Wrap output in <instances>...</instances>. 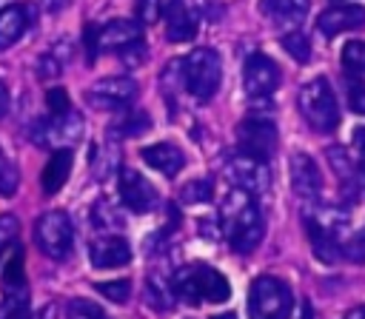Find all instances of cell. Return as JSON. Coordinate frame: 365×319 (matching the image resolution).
<instances>
[{
    "label": "cell",
    "mask_w": 365,
    "mask_h": 319,
    "mask_svg": "<svg viewBox=\"0 0 365 319\" xmlns=\"http://www.w3.org/2000/svg\"><path fill=\"white\" fill-rule=\"evenodd\" d=\"M222 231L228 236V245L237 251V253H251L257 251V245L262 242V234H265V219L254 202L251 194L234 188L228 197H225V205H222Z\"/></svg>",
    "instance_id": "6da1fadb"
},
{
    "label": "cell",
    "mask_w": 365,
    "mask_h": 319,
    "mask_svg": "<svg viewBox=\"0 0 365 319\" xmlns=\"http://www.w3.org/2000/svg\"><path fill=\"white\" fill-rule=\"evenodd\" d=\"M171 288H174V296H180L182 302L188 305H200V302H225L231 296V285L228 279L211 268V265H185L174 273L171 279Z\"/></svg>",
    "instance_id": "7a4b0ae2"
},
{
    "label": "cell",
    "mask_w": 365,
    "mask_h": 319,
    "mask_svg": "<svg viewBox=\"0 0 365 319\" xmlns=\"http://www.w3.org/2000/svg\"><path fill=\"white\" fill-rule=\"evenodd\" d=\"M297 105H299L302 120L319 134H328L339 125V105H336V97L325 77L308 80L297 94Z\"/></svg>",
    "instance_id": "3957f363"
},
{
    "label": "cell",
    "mask_w": 365,
    "mask_h": 319,
    "mask_svg": "<svg viewBox=\"0 0 365 319\" xmlns=\"http://www.w3.org/2000/svg\"><path fill=\"white\" fill-rule=\"evenodd\" d=\"M294 308L291 288L277 276H257L248 288V316L251 319H288Z\"/></svg>",
    "instance_id": "277c9868"
},
{
    "label": "cell",
    "mask_w": 365,
    "mask_h": 319,
    "mask_svg": "<svg viewBox=\"0 0 365 319\" xmlns=\"http://www.w3.org/2000/svg\"><path fill=\"white\" fill-rule=\"evenodd\" d=\"M220 80H222V63L214 48H194L182 60V83L194 100L200 103L211 100L214 91L220 88Z\"/></svg>",
    "instance_id": "5b68a950"
},
{
    "label": "cell",
    "mask_w": 365,
    "mask_h": 319,
    "mask_svg": "<svg viewBox=\"0 0 365 319\" xmlns=\"http://www.w3.org/2000/svg\"><path fill=\"white\" fill-rule=\"evenodd\" d=\"M237 142L240 154L268 162V157L277 148V122L268 111H254L237 125Z\"/></svg>",
    "instance_id": "8992f818"
},
{
    "label": "cell",
    "mask_w": 365,
    "mask_h": 319,
    "mask_svg": "<svg viewBox=\"0 0 365 319\" xmlns=\"http://www.w3.org/2000/svg\"><path fill=\"white\" fill-rule=\"evenodd\" d=\"M34 242L48 259H66L74 245V225L63 211H46L34 222Z\"/></svg>",
    "instance_id": "52a82bcc"
},
{
    "label": "cell",
    "mask_w": 365,
    "mask_h": 319,
    "mask_svg": "<svg viewBox=\"0 0 365 319\" xmlns=\"http://www.w3.org/2000/svg\"><path fill=\"white\" fill-rule=\"evenodd\" d=\"M137 91H140V85H137V80H131V77H103V80H97V83L88 88L86 100H88L94 108L120 111V108H125L128 103L137 100Z\"/></svg>",
    "instance_id": "ba28073f"
},
{
    "label": "cell",
    "mask_w": 365,
    "mask_h": 319,
    "mask_svg": "<svg viewBox=\"0 0 365 319\" xmlns=\"http://www.w3.org/2000/svg\"><path fill=\"white\" fill-rule=\"evenodd\" d=\"M29 134H31V142H34V145H48V148L68 145V142L80 140V134H83V120H80L74 111L60 114V117H46V120H37Z\"/></svg>",
    "instance_id": "9c48e42d"
},
{
    "label": "cell",
    "mask_w": 365,
    "mask_h": 319,
    "mask_svg": "<svg viewBox=\"0 0 365 319\" xmlns=\"http://www.w3.org/2000/svg\"><path fill=\"white\" fill-rule=\"evenodd\" d=\"M242 85L251 100H265L279 85V66L265 54H251L242 66Z\"/></svg>",
    "instance_id": "30bf717a"
},
{
    "label": "cell",
    "mask_w": 365,
    "mask_h": 319,
    "mask_svg": "<svg viewBox=\"0 0 365 319\" xmlns=\"http://www.w3.org/2000/svg\"><path fill=\"white\" fill-rule=\"evenodd\" d=\"M117 188H120L123 205H125L128 211H134V214H148V211H154V208L160 205L157 188H154L143 174H137L134 168H123V171H120Z\"/></svg>",
    "instance_id": "8fae6325"
},
{
    "label": "cell",
    "mask_w": 365,
    "mask_h": 319,
    "mask_svg": "<svg viewBox=\"0 0 365 319\" xmlns=\"http://www.w3.org/2000/svg\"><path fill=\"white\" fill-rule=\"evenodd\" d=\"M228 177L234 179V185L251 197L257 194H265L268 185H271V171H268V162L262 160H254V157H245V154H237L231 162H228Z\"/></svg>",
    "instance_id": "7c38bea8"
},
{
    "label": "cell",
    "mask_w": 365,
    "mask_h": 319,
    "mask_svg": "<svg viewBox=\"0 0 365 319\" xmlns=\"http://www.w3.org/2000/svg\"><path fill=\"white\" fill-rule=\"evenodd\" d=\"M200 28V6L197 0H168L165 6V34L174 43H185Z\"/></svg>",
    "instance_id": "4fadbf2b"
},
{
    "label": "cell",
    "mask_w": 365,
    "mask_h": 319,
    "mask_svg": "<svg viewBox=\"0 0 365 319\" xmlns=\"http://www.w3.org/2000/svg\"><path fill=\"white\" fill-rule=\"evenodd\" d=\"M365 26V6H356V3H339V6H331L328 11L319 14L317 20V28L325 34V37H336L342 31H354V28H362Z\"/></svg>",
    "instance_id": "5bb4252c"
},
{
    "label": "cell",
    "mask_w": 365,
    "mask_h": 319,
    "mask_svg": "<svg viewBox=\"0 0 365 319\" xmlns=\"http://www.w3.org/2000/svg\"><path fill=\"white\" fill-rule=\"evenodd\" d=\"M288 171H291V188H294L297 197L314 199V197L322 191L319 168H317V162H314L308 154H291Z\"/></svg>",
    "instance_id": "9a60e30c"
},
{
    "label": "cell",
    "mask_w": 365,
    "mask_h": 319,
    "mask_svg": "<svg viewBox=\"0 0 365 319\" xmlns=\"http://www.w3.org/2000/svg\"><path fill=\"white\" fill-rule=\"evenodd\" d=\"M88 259L94 268H123L131 262V245L123 236H100L88 245Z\"/></svg>",
    "instance_id": "2e32d148"
},
{
    "label": "cell",
    "mask_w": 365,
    "mask_h": 319,
    "mask_svg": "<svg viewBox=\"0 0 365 319\" xmlns=\"http://www.w3.org/2000/svg\"><path fill=\"white\" fill-rule=\"evenodd\" d=\"M143 40L140 26L134 20H108L106 26H97V51H123L125 46Z\"/></svg>",
    "instance_id": "e0dca14e"
},
{
    "label": "cell",
    "mask_w": 365,
    "mask_h": 319,
    "mask_svg": "<svg viewBox=\"0 0 365 319\" xmlns=\"http://www.w3.org/2000/svg\"><path fill=\"white\" fill-rule=\"evenodd\" d=\"M140 157L145 160L148 168L160 171L163 177H177L185 165V154L174 145V142H154V145H145L140 151Z\"/></svg>",
    "instance_id": "ac0fdd59"
},
{
    "label": "cell",
    "mask_w": 365,
    "mask_h": 319,
    "mask_svg": "<svg viewBox=\"0 0 365 319\" xmlns=\"http://www.w3.org/2000/svg\"><path fill=\"white\" fill-rule=\"evenodd\" d=\"M29 26H31V9L29 6L14 3V6L0 9V51L14 46L26 34Z\"/></svg>",
    "instance_id": "d6986e66"
},
{
    "label": "cell",
    "mask_w": 365,
    "mask_h": 319,
    "mask_svg": "<svg viewBox=\"0 0 365 319\" xmlns=\"http://www.w3.org/2000/svg\"><path fill=\"white\" fill-rule=\"evenodd\" d=\"M71 151L68 148H57L54 154H51V160L46 162V168H43V174H40V185H43V194H57L63 185H66V179H68V174H71Z\"/></svg>",
    "instance_id": "ffe728a7"
},
{
    "label": "cell",
    "mask_w": 365,
    "mask_h": 319,
    "mask_svg": "<svg viewBox=\"0 0 365 319\" xmlns=\"http://www.w3.org/2000/svg\"><path fill=\"white\" fill-rule=\"evenodd\" d=\"M262 11L274 26H297L308 11V0H262Z\"/></svg>",
    "instance_id": "44dd1931"
},
{
    "label": "cell",
    "mask_w": 365,
    "mask_h": 319,
    "mask_svg": "<svg viewBox=\"0 0 365 319\" xmlns=\"http://www.w3.org/2000/svg\"><path fill=\"white\" fill-rule=\"evenodd\" d=\"M148 125H151V120H148V114L145 111H125V114H120L111 125H108V134L111 137H137V134H143V131H148Z\"/></svg>",
    "instance_id": "7402d4cb"
},
{
    "label": "cell",
    "mask_w": 365,
    "mask_h": 319,
    "mask_svg": "<svg viewBox=\"0 0 365 319\" xmlns=\"http://www.w3.org/2000/svg\"><path fill=\"white\" fill-rule=\"evenodd\" d=\"M3 288L11 293H20L26 288V273H23V251L14 248V253L9 256L6 268H3Z\"/></svg>",
    "instance_id": "603a6c76"
},
{
    "label": "cell",
    "mask_w": 365,
    "mask_h": 319,
    "mask_svg": "<svg viewBox=\"0 0 365 319\" xmlns=\"http://www.w3.org/2000/svg\"><path fill=\"white\" fill-rule=\"evenodd\" d=\"M145 299L157 310H168L171 308V288L165 285L163 276H157V273L148 276V282H145Z\"/></svg>",
    "instance_id": "cb8c5ba5"
},
{
    "label": "cell",
    "mask_w": 365,
    "mask_h": 319,
    "mask_svg": "<svg viewBox=\"0 0 365 319\" xmlns=\"http://www.w3.org/2000/svg\"><path fill=\"white\" fill-rule=\"evenodd\" d=\"M342 66L348 74H365V40H351L342 46Z\"/></svg>",
    "instance_id": "d4e9b609"
},
{
    "label": "cell",
    "mask_w": 365,
    "mask_h": 319,
    "mask_svg": "<svg viewBox=\"0 0 365 319\" xmlns=\"http://www.w3.org/2000/svg\"><path fill=\"white\" fill-rule=\"evenodd\" d=\"M0 319H31L26 291H20V293H9V296L3 299V305H0Z\"/></svg>",
    "instance_id": "484cf974"
},
{
    "label": "cell",
    "mask_w": 365,
    "mask_h": 319,
    "mask_svg": "<svg viewBox=\"0 0 365 319\" xmlns=\"http://www.w3.org/2000/svg\"><path fill=\"white\" fill-rule=\"evenodd\" d=\"M345 97H348V105L354 114H365V80L362 77H356V74L345 77Z\"/></svg>",
    "instance_id": "4316f807"
},
{
    "label": "cell",
    "mask_w": 365,
    "mask_h": 319,
    "mask_svg": "<svg viewBox=\"0 0 365 319\" xmlns=\"http://www.w3.org/2000/svg\"><path fill=\"white\" fill-rule=\"evenodd\" d=\"M282 48L297 60V63H308L311 60V46H308V37L302 31H291L282 37Z\"/></svg>",
    "instance_id": "83f0119b"
},
{
    "label": "cell",
    "mask_w": 365,
    "mask_h": 319,
    "mask_svg": "<svg viewBox=\"0 0 365 319\" xmlns=\"http://www.w3.org/2000/svg\"><path fill=\"white\" fill-rule=\"evenodd\" d=\"M94 291L97 293H103L106 299H111V302H117V305H123L128 296H131V282L128 279H114V282H97L94 285Z\"/></svg>",
    "instance_id": "f1b7e54d"
},
{
    "label": "cell",
    "mask_w": 365,
    "mask_h": 319,
    "mask_svg": "<svg viewBox=\"0 0 365 319\" xmlns=\"http://www.w3.org/2000/svg\"><path fill=\"white\" fill-rule=\"evenodd\" d=\"M185 202H208L211 197H214V182L211 179H191L185 188H182V194H180Z\"/></svg>",
    "instance_id": "f546056e"
},
{
    "label": "cell",
    "mask_w": 365,
    "mask_h": 319,
    "mask_svg": "<svg viewBox=\"0 0 365 319\" xmlns=\"http://www.w3.org/2000/svg\"><path fill=\"white\" fill-rule=\"evenodd\" d=\"M68 319H108V316L91 299H71L68 302Z\"/></svg>",
    "instance_id": "4dcf8cb0"
},
{
    "label": "cell",
    "mask_w": 365,
    "mask_h": 319,
    "mask_svg": "<svg viewBox=\"0 0 365 319\" xmlns=\"http://www.w3.org/2000/svg\"><path fill=\"white\" fill-rule=\"evenodd\" d=\"M20 182V171L14 162H0V197H14Z\"/></svg>",
    "instance_id": "1f68e13d"
},
{
    "label": "cell",
    "mask_w": 365,
    "mask_h": 319,
    "mask_svg": "<svg viewBox=\"0 0 365 319\" xmlns=\"http://www.w3.org/2000/svg\"><path fill=\"white\" fill-rule=\"evenodd\" d=\"M342 256L351 262H365V228L342 242Z\"/></svg>",
    "instance_id": "d6a6232c"
},
{
    "label": "cell",
    "mask_w": 365,
    "mask_h": 319,
    "mask_svg": "<svg viewBox=\"0 0 365 319\" xmlns=\"http://www.w3.org/2000/svg\"><path fill=\"white\" fill-rule=\"evenodd\" d=\"M17 231H20V222L14 214H0V253L11 248V242L17 239Z\"/></svg>",
    "instance_id": "836d02e7"
},
{
    "label": "cell",
    "mask_w": 365,
    "mask_h": 319,
    "mask_svg": "<svg viewBox=\"0 0 365 319\" xmlns=\"http://www.w3.org/2000/svg\"><path fill=\"white\" fill-rule=\"evenodd\" d=\"M46 105H48L51 117L68 114V111H71V103H68V91H66V88H48V91H46Z\"/></svg>",
    "instance_id": "e575fe53"
},
{
    "label": "cell",
    "mask_w": 365,
    "mask_h": 319,
    "mask_svg": "<svg viewBox=\"0 0 365 319\" xmlns=\"http://www.w3.org/2000/svg\"><path fill=\"white\" fill-rule=\"evenodd\" d=\"M134 9H137V20L145 23V26H151V23H157L160 14H163V0H137Z\"/></svg>",
    "instance_id": "d590c367"
},
{
    "label": "cell",
    "mask_w": 365,
    "mask_h": 319,
    "mask_svg": "<svg viewBox=\"0 0 365 319\" xmlns=\"http://www.w3.org/2000/svg\"><path fill=\"white\" fill-rule=\"evenodd\" d=\"M91 219L97 222V228H114V225H120V216L111 211L108 202H97L94 211H91Z\"/></svg>",
    "instance_id": "8d00e7d4"
},
{
    "label": "cell",
    "mask_w": 365,
    "mask_h": 319,
    "mask_svg": "<svg viewBox=\"0 0 365 319\" xmlns=\"http://www.w3.org/2000/svg\"><path fill=\"white\" fill-rule=\"evenodd\" d=\"M63 66H66V60L57 57L54 51H48L46 57H40V66H37L40 71H37V74H40V77H57V74L63 71Z\"/></svg>",
    "instance_id": "74e56055"
},
{
    "label": "cell",
    "mask_w": 365,
    "mask_h": 319,
    "mask_svg": "<svg viewBox=\"0 0 365 319\" xmlns=\"http://www.w3.org/2000/svg\"><path fill=\"white\" fill-rule=\"evenodd\" d=\"M120 57L125 60V66H140V63L145 60V43H143V40H137V43L125 46V48L120 51Z\"/></svg>",
    "instance_id": "f35d334b"
},
{
    "label": "cell",
    "mask_w": 365,
    "mask_h": 319,
    "mask_svg": "<svg viewBox=\"0 0 365 319\" xmlns=\"http://www.w3.org/2000/svg\"><path fill=\"white\" fill-rule=\"evenodd\" d=\"M86 51H88V60L97 57V26H86Z\"/></svg>",
    "instance_id": "ab89813d"
},
{
    "label": "cell",
    "mask_w": 365,
    "mask_h": 319,
    "mask_svg": "<svg viewBox=\"0 0 365 319\" xmlns=\"http://www.w3.org/2000/svg\"><path fill=\"white\" fill-rule=\"evenodd\" d=\"M354 145H356V151L362 154V162H365V125L354 131Z\"/></svg>",
    "instance_id": "60d3db41"
},
{
    "label": "cell",
    "mask_w": 365,
    "mask_h": 319,
    "mask_svg": "<svg viewBox=\"0 0 365 319\" xmlns=\"http://www.w3.org/2000/svg\"><path fill=\"white\" fill-rule=\"evenodd\" d=\"M40 3L46 6V11H63V9H66L71 0H40Z\"/></svg>",
    "instance_id": "b9f144b4"
},
{
    "label": "cell",
    "mask_w": 365,
    "mask_h": 319,
    "mask_svg": "<svg viewBox=\"0 0 365 319\" xmlns=\"http://www.w3.org/2000/svg\"><path fill=\"white\" fill-rule=\"evenodd\" d=\"M299 319H314V308H311V302H308V299H302V302H299Z\"/></svg>",
    "instance_id": "7bdbcfd3"
},
{
    "label": "cell",
    "mask_w": 365,
    "mask_h": 319,
    "mask_svg": "<svg viewBox=\"0 0 365 319\" xmlns=\"http://www.w3.org/2000/svg\"><path fill=\"white\" fill-rule=\"evenodd\" d=\"M9 111V91H6V85L0 83V117Z\"/></svg>",
    "instance_id": "ee69618b"
},
{
    "label": "cell",
    "mask_w": 365,
    "mask_h": 319,
    "mask_svg": "<svg viewBox=\"0 0 365 319\" xmlns=\"http://www.w3.org/2000/svg\"><path fill=\"white\" fill-rule=\"evenodd\" d=\"M54 316H57V308H54V305H46L34 319H54Z\"/></svg>",
    "instance_id": "f6af8a7d"
},
{
    "label": "cell",
    "mask_w": 365,
    "mask_h": 319,
    "mask_svg": "<svg viewBox=\"0 0 365 319\" xmlns=\"http://www.w3.org/2000/svg\"><path fill=\"white\" fill-rule=\"evenodd\" d=\"M345 319H365V305H356V308H351V310L345 313Z\"/></svg>",
    "instance_id": "bcb514c9"
},
{
    "label": "cell",
    "mask_w": 365,
    "mask_h": 319,
    "mask_svg": "<svg viewBox=\"0 0 365 319\" xmlns=\"http://www.w3.org/2000/svg\"><path fill=\"white\" fill-rule=\"evenodd\" d=\"M211 319H237L234 313H217V316H211Z\"/></svg>",
    "instance_id": "7dc6e473"
}]
</instances>
